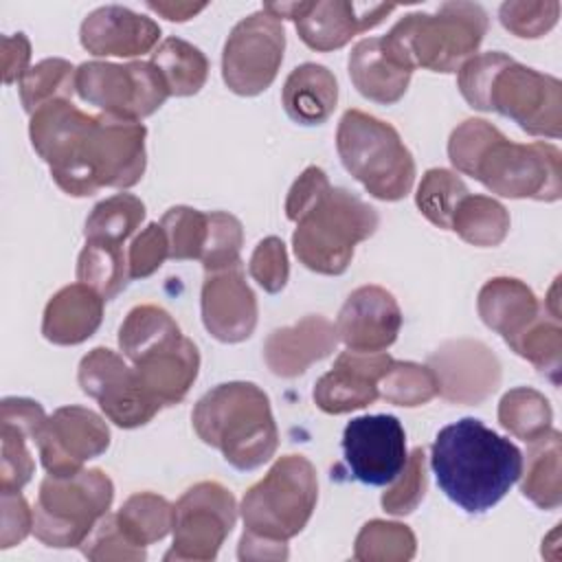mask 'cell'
I'll use <instances>...</instances> for the list:
<instances>
[{"instance_id":"cell-1","label":"cell","mask_w":562,"mask_h":562,"mask_svg":"<svg viewBox=\"0 0 562 562\" xmlns=\"http://www.w3.org/2000/svg\"><path fill=\"white\" fill-rule=\"evenodd\" d=\"M29 136L57 187L72 198L105 187L130 189L145 173L147 130L140 121L92 116L70 99H53L31 114Z\"/></svg>"},{"instance_id":"cell-2","label":"cell","mask_w":562,"mask_h":562,"mask_svg":"<svg viewBox=\"0 0 562 562\" xmlns=\"http://www.w3.org/2000/svg\"><path fill=\"white\" fill-rule=\"evenodd\" d=\"M452 167L501 198L555 202L562 195L560 149L551 143H514L483 119H468L448 140Z\"/></svg>"},{"instance_id":"cell-3","label":"cell","mask_w":562,"mask_h":562,"mask_svg":"<svg viewBox=\"0 0 562 562\" xmlns=\"http://www.w3.org/2000/svg\"><path fill=\"white\" fill-rule=\"evenodd\" d=\"M439 490L463 512L492 509L520 479L522 452L481 419L463 417L443 426L430 448Z\"/></svg>"},{"instance_id":"cell-4","label":"cell","mask_w":562,"mask_h":562,"mask_svg":"<svg viewBox=\"0 0 562 562\" xmlns=\"http://www.w3.org/2000/svg\"><path fill=\"white\" fill-rule=\"evenodd\" d=\"M457 83L474 110L498 112L531 136L560 138L562 86L555 77L490 50L470 57L459 68Z\"/></svg>"},{"instance_id":"cell-5","label":"cell","mask_w":562,"mask_h":562,"mask_svg":"<svg viewBox=\"0 0 562 562\" xmlns=\"http://www.w3.org/2000/svg\"><path fill=\"white\" fill-rule=\"evenodd\" d=\"M191 422L206 446L244 472L270 461L279 446L270 400L252 382L217 384L198 400Z\"/></svg>"},{"instance_id":"cell-6","label":"cell","mask_w":562,"mask_h":562,"mask_svg":"<svg viewBox=\"0 0 562 562\" xmlns=\"http://www.w3.org/2000/svg\"><path fill=\"white\" fill-rule=\"evenodd\" d=\"M119 347L143 389L160 404H180L193 386L200 353L171 314L158 305H136L119 327Z\"/></svg>"},{"instance_id":"cell-7","label":"cell","mask_w":562,"mask_h":562,"mask_svg":"<svg viewBox=\"0 0 562 562\" xmlns=\"http://www.w3.org/2000/svg\"><path fill=\"white\" fill-rule=\"evenodd\" d=\"M487 33V13L474 2H443L435 13L404 15L382 40L406 68L457 72Z\"/></svg>"},{"instance_id":"cell-8","label":"cell","mask_w":562,"mask_h":562,"mask_svg":"<svg viewBox=\"0 0 562 562\" xmlns=\"http://www.w3.org/2000/svg\"><path fill=\"white\" fill-rule=\"evenodd\" d=\"M292 246L299 261L318 274H342L360 241L369 239L380 215L347 189L329 187L296 222Z\"/></svg>"},{"instance_id":"cell-9","label":"cell","mask_w":562,"mask_h":562,"mask_svg":"<svg viewBox=\"0 0 562 562\" xmlns=\"http://www.w3.org/2000/svg\"><path fill=\"white\" fill-rule=\"evenodd\" d=\"M345 169L378 200L397 202L415 182V160L397 130L362 110H347L336 130Z\"/></svg>"},{"instance_id":"cell-10","label":"cell","mask_w":562,"mask_h":562,"mask_svg":"<svg viewBox=\"0 0 562 562\" xmlns=\"http://www.w3.org/2000/svg\"><path fill=\"white\" fill-rule=\"evenodd\" d=\"M318 501L316 470L303 454H285L241 498L244 533L288 542L310 522Z\"/></svg>"},{"instance_id":"cell-11","label":"cell","mask_w":562,"mask_h":562,"mask_svg":"<svg viewBox=\"0 0 562 562\" xmlns=\"http://www.w3.org/2000/svg\"><path fill=\"white\" fill-rule=\"evenodd\" d=\"M114 485L103 470H79L70 476H46L33 509V533L55 549L81 547L108 514Z\"/></svg>"},{"instance_id":"cell-12","label":"cell","mask_w":562,"mask_h":562,"mask_svg":"<svg viewBox=\"0 0 562 562\" xmlns=\"http://www.w3.org/2000/svg\"><path fill=\"white\" fill-rule=\"evenodd\" d=\"M75 92L101 112L130 121L154 114L171 97L151 61H83L75 70Z\"/></svg>"},{"instance_id":"cell-13","label":"cell","mask_w":562,"mask_h":562,"mask_svg":"<svg viewBox=\"0 0 562 562\" xmlns=\"http://www.w3.org/2000/svg\"><path fill=\"white\" fill-rule=\"evenodd\" d=\"M283 48V24L263 9L237 22L222 53V79L228 90L255 97L270 88L281 68Z\"/></svg>"},{"instance_id":"cell-14","label":"cell","mask_w":562,"mask_h":562,"mask_svg":"<svg viewBox=\"0 0 562 562\" xmlns=\"http://www.w3.org/2000/svg\"><path fill=\"white\" fill-rule=\"evenodd\" d=\"M173 544L165 560H213L237 520L235 496L215 481L189 487L173 505Z\"/></svg>"},{"instance_id":"cell-15","label":"cell","mask_w":562,"mask_h":562,"mask_svg":"<svg viewBox=\"0 0 562 562\" xmlns=\"http://www.w3.org/2000/svg\"><path fill=\"white\" fill-rule=\"evenodd\" d=\"M79 386L97 400L105 417L119 428H138L162 408L140 384L134 367L108 347H94L81 358L77 371Z\"/></svg>"},{"instance_id":"cell-16","label":"cell","mask_w":562,"mask_h":562,"mask_svg":"<svg viewBox=\"0 0 562 562\" xmlns=\"http://www.w3.org/2000/svg\"><path fill=\"white\" fill-rule=\"evenodd\" d=\"M395 9V4H358L347 0L263 4V11L277 20H292L299 37L318 53L342 48L353 35L378 26Z\"/></svg>"},{"instance_id":"cell-17","label":"cell","mask_w":562,"mask_h":562,"mask_svg":"<svg viewBox=\"0 0 562 562\" xmlns=\"http://www.w3.org/2000/svg\"><path fill=\"white\" fill-rule=\"evenodd\" d=\"M342 454L351 479L389 485L406 465V432L395 415L353 417L342 432Z\"/></svg>"},{"instance_id":"cell-18","label":"cell","mask_w":562,"mask_h":562,"mask_svg":"<svg viewBox=\"0 0 562 562\" xmlns=\"http://www.w3.org/2000/svg\"><path fill=\"white\" fill-rule=\"evenodd\" d=\"M35 446L50 476H70L108 450L110 428L90 408L61 406L46 419Z\"/></svg>"},{"instance_id":"cell-19","label":"cell","mask_w":562,"mask_h":562,"mask_svg":"<svg viewBox=\"0 0 562 562\" xmlns=\"http://www.w3.org/2000/svg\"><path fill=\"white\" fill-rule=\"evenodd\" d=\"M439 395L454 404H481L501 384L498 358L487 345L470 338L448 340L428 356Z\"/></svg>"},{"instance_id":"cell-20","label":"cell","mask_w":562,"mask_h":562,"mask_svg":"<svg viewBox=\"0 0 562 562\" xmlns=\"http://www.w3.org/2000/svg\"><path fill=\"white\" fill-rule=\"evenodd\" d=\"M393 358L386 351H342L334 367L318 378L314 402L323 413L342 415L371 406L380 400L378 382L389 371Z\"/></svg>"},{"instance_id":"cell-21","label":"cell","mask_w":562,"mask_h":562,"mask_svg":"<svg viewBox=\"0 0 562 562\" xmlns=\"http://www.w3.org/2000/svg\"><path fill=\"white\" fill-rule=\"evenodd\" d=\"M338 340L351 351H384L397 340L402 310L395 296L380 285L356 288L336 318Z\"/></svg>"},{"instance_id":"cell-22","label":"cell","mask_w":562,"mask_h":562,"mask_svg":"<svg viewBox=\"0 0 562 562\" xmlns=\"http://www.w3.org/2000/svg\"><path fill=\"white\" fill-rule=\"evenodd\" d=\"M202 323L220 342H241L257 325V299L244 277V266L206 272L202 283Z\"/></svg>"},{"instance_id":"cell-23","label":"cell","mask_w":562,"mask_h":562,"mask_svg":"<svg viewBox=\"0 0 562 562\" xmlns=\"http://www.w3.org/2000/svg\"><path fill=\"white\" fill-rule=\"evenodd\" d=\"M79 40L94 57H136L158 44L160 26L127 7L105 4L86 15Z\"/></svg>"},{"instance_id":"cell-24","label":"cell","mask_w":562,"mask_h":562,"mask_svg":"<svg viewBox=\"0 0 562 562\" xmlns=\"http://www.w3.org/2000/svg\"><path fill=\"white\" fill-rule=\"evenodd\" d=\"M338 345L336 325L321 316L307 314L299 323L274 329L263 342V360L279 378H296L316 360L327 358Z\"/></svg>"},{"instance_id":"cell-25","label":"cell","mask_w":562,"mask_h":562,"mask_svg":"<svg viewBox=\"0 0 562 562\" xmlns=\"http://www.w3.org/2000/svg\"><path fill=\"white\" fill-rule=\"evenodd\" d=\"M44 408L29 397H4L0 406V492H20L35 472L29 441H37L46 424Z\"/></svg>"},{"instance_id":"cell-26","label":"cell","mask_w":562,"mask_h":562,"mask_svg":"<svg viewBox=\"0 0 562 562\" xmlns=\"http://www.w3.org/2000/svg\"><path fill=\"white\" fill-rule=\"evenodd\" d=\"M349 77L364 99L391 105L408 90L413 70L391 55L382 37H367L349 53Z\"/></svg>"},{"instance_id":"cell-27","label":"cell","mask_w":562,"mask_h":562,"mask_svg":"<svg viewBox=\"0 0 562 562\" xmlns=\"http://www.w3.org/2000/svg\"><path fill=\"white\" fill-rule=\"evenodd\" d=\"M103 296L86 283L61 288L46 303L42 334L53 345H79L88 340L101 325Z\"/></svg>"},{"instance_id":"cell-28","label":"cell","mask_w":562,"mask_h":562,"mask_svg":"<svg viewBox=\"0 0 562 562\" xmlns=\"http://www.w3.org/2000/svg\"><path fill=\"white\" fill-rule=\"evenodd\" d=\"M476 307L481 321L512 345L536 321L542 303L522 281L496 277L481 288Z\"/></svg>"},{"instance_id":"cell-29","label":"cell","mask_w":562,"mask_h":562,"mask_svg":"<svg viewBox=\"0 0 562 562\" xmlns=\"http://www.w3.org/2000/svg\"><path fill=\"white\" fill-rule=\"evenodd\" d=\"M285 114L299 125L325 123L338 103V83L334 72L314 61L296 66L281 90Z\"/></svg>"},{"instance_id":"cell-30","label":"cell","mask_w":562,"mask_h":562,"mask_svg":"<svg viewBox=\"0 0 562 562\" xmlns=\"http://www.w3.org/2000/svg\"><path fill=\"white\" fill-rule=\"evenodd\" d=\"M560 457L562 441L558 430H549L542 437L529 441L527 472L522 476V496L540 509H558L562 503L560 483Z\"/></svg>"},{"instance_id":"cell-31","label":"cell","mask_w":562,"mask_h":562,"mask_svg":"<svg viewBox=\"0 0 562 562\" xmlns=\"http://www.w3.org/2000/svg\"><path fill=\"white\" fill-rule=\"evenodd\" d=\"M114 518L127 540L145 549L147 544L162 540L173 529L176 509L167 498L154 492H138L121 505Z\"/></svg>"},{"instance_id":"cell-32","label":"cell","mask_w":562,"mask_h":562,"mask_svg":"<svg viewBox=\"0 0 562 562\" xmlns=\"http://www.w3.org/2000/svg\"><path fill=\"white\" fill-rule=\"evenodd\" d=\"M149 61L160 70L173 97H191L206 83L209 61L204 53L180 37H167Z\"/></svg>"},{"instance_id":"cell-33","label":"cell","mask_w":562,"mask_h":562,"mask_svg":"<svg viewBox=\"0 0 562 562\" xmlns=\"http://www.w3.org/2000/svg\"><path fill=\"white\" fill-rule=\"evenodd\" d=\"M450 231H454L463 241L472 246L492 248L503 244L507 237L509 213L494 198L468 193L452 215Z\"/></svg>"},{"instance_id":"cell-34","label":"cell","mask_w":562,"mask_h":562,"mask_svg":"<svg viewBox=\"0 0 562 562\" xmlns=\"http://www.w3.org/2000/svg\"><path fill=\"white\" fill-rule=\"evenodd\" d=\"M520 358L529 360L542 375L551 380V384H560V367H562V327L560 314H553L542 303L536 321L509 345Z\"/></svg>"},{"instance_id":"cell-35","label":"cell","mask_w":562,"mask_h":562,"mask_svg":"<svg viewBox=\"0 0 562 562\" xmlns=\"http://www.w3.org/2000/svg\"><path fill=\"white\" fill-rule=\"evenodd\" d=\"M145 220V204L132 193H116L101 200L86 220V241L123 246Z\"/></svg>"},{"instance_id":"cell-36","label":"cell","mask_w":562,"mask_h":562,"mask_svg":"<svg viewBox=\"0 0 562 562\" xmlns=\"http://www.w3.org/2000/svg\"><path fill=\"white\" fill-rule=\"evenodd\" d=\"M77 281L90 285L105 301L121 294L132 281L125 248L101 241H86L77 261Z\"/></svg>"},{"instance_id":"cell-37","label":"cell","mask_w":562,"mask_h":562,"mask_svg":"<svg viewBox=\"0 0 562 562\" xmlns=\"http://www.w3.org/2000/svg\"><path fill=\"white\" fill-rule=\"evenodd\" d=\"M553 411L549 400L529 386L512 389L498 404L501 426L522 441H533L551 430Z\"/></svg>"},{"instance_id":"cell-38","label":"cell","mask_w":562,"mask_h":562,"mask_svg":"<svg viewBox=\"0 0 562 562\" xmlns=\"http://www.w3.org/2000/svg\"><path fill=\"white\" fill-rule=\"evenodd\" d=\"M468 193L465 182L457 173L435 167L424 173L415 193V204L430 224L450 231L452 215Z\"/></svg>"},{"instance_id":"cell-39","label":"cell","mask_w":562,"mask_h":562,"mask_svg":"<svg viewBox=\"0 0 562 562\" xmlns=\"http://www.w3.org/2000/svg\"><path fill=\"white\" fill-rule=\"evenodd\" d=\"M415 549V533L406 525L369 520L356 536L353 558L360 562H406Z\"/></svg>"},{"instance_id":"cell-40","label":"cell","mask_w":562,"mask_h":562,"mask_svg":"<svg viewBox=\"0 0 562 562\" xmlns=\"http://www.w3.org/2000/svg\"><path fill=\"white\" fill-rule=\"evenodd\" d=\"M75 70L70 61L42 59L20 81V101L29 114L53 99H70L75 92Z\"/></svg>"},{"instance_id":"cell-41","label":"cell","mask_w":562,"mask_h":562,"mask_svg":"<svg viewBox=\"0 0 562 562\" xmlns=\"http://www.w3.org/2000/svg\"><path fill=\"white\" fill-rule=\"evenodd\" d=\"M380 397L395 406H422L439 395L437 378L428 364L393 360L378 382Z\"/></svg>"},{"instance_id":"cell-42","label":"cell","mask_w":562,"mask_h":562,"mask_svg":"<svg viewBox=\"0 0 562 562\" xmlns=\"http://www.w3.org/2000/svg\"><path fill=\"white\" fill-rule=\"evenodd\" d=\"M160 226L169 241V259H202L209 239V213L191 206H171Z\"/></svg>"},{"instance_id":"cell-43","label":"cell","mask_w":562,"mask_h":562,"mask_svg":"<svg viewBox=\"0 0 562 562\" xmlns=\"http://www.w3.org/2000/svg\"><path fill=\"white\" fill-rule=\"evenodd\" d=\"M244 244L241 222L226 211L209 213V239L202 252V266L206 272L226 270L239 266V250Z\"/></svg>"},{"instance_id":"cell-44","label":"cell","mask_w":562,"mask_h":562,"mask_svg":"<svg viewBox=\"0 0 562 562\" xmlns=\"http://www.w3.org/2000/svg\"><path fill=\"white\" fill-rule=\"evenodd\" d=\"M400 481L382 494V507L386 514L393 516H406L422 503L426 494V452L424 448H415L404 470L397 476Z\"/></svg>"},{"instance_id":"cell-45","label":"cell","mask_w":562,"mask_h":562,"mask_svg":"<svg viewBox=\"0 0 562 562\" xmlns=\"http://www.w3.org/2000/svg\"><path fill=\"white\" fill-rule=\"evenodd\" d=\"M501 24L516 37H542L560 15V2H505L498 9Z\"/></svg>"},{"instance_id":"cell-46","label":"cell","mask_w":562,"mask_h":562,"mask_svg":"<svg viewBox=\"0 0 562 562\" xmlns=\"http://www.w3.org/2000/svg\"><path fill=\"white\" fill-rule=\"evenodd\" d=\"M81 551L88 560H145V549L132 544L121 531L114 514H105L90 536L83 540Z\"/></svg>"},{"instance_id":"cell-47","label":"cell","mask_w":562,"mask_h":562,"mask_svg":"<svg viewBox=\"0 0 562 562\" xmlns=\"http://www.w3.org/2000/svg\"><path fill=\"white\" fill-rule=\"evenodd\" d=\"M248 272L268 294L281 292L290 277L288 252L283 241L274 235L261 239L252 250Z\"/></svg>"},{"instance_id":"cell-48","label":"cell","mask_w":562,"mask_h":562,"mask_svg":"<svg viewBox=\"0 0 562 562\" xmlns=\"http://www.w3.org/2000/svg\"><path fill=\"white\" fill-rule=\"evenodd\" d=\"M165 259H169V241L158 222L147 224L127 248L130 279H145L154 274Z\"/></svg>"},{"instance_id":"cell-49","label":"cell","mask_w":562,"mask_h":562,"mask_svg":"<svg viewBox=\"0 0 562 562\" xmlns=\"http://www.w3.org/2000/svg\"><path fill=\"white\" fill-rule=\"evenodd\" d=\"M2 498V533L0 547L20 544L33 531V512L20 492H0Z\"/></svg>"},{"instance_id":"cell-50","label":"cell","mask_w":562,"mask_h":562,"mask_svg":"<svg viewBox=\"0 0 562 562\" xmlns=\"http://www.w3.org/2000/svg\"><path fill=\"white\" fill-rule=\"evenodd\" d=\"M329 187L331 184L321 167H316V165L307 167L288 191V200H285L288 220L296 222Z\"/></svg>"},{"instance_id":"cell-51","label":"cell","mask_w":562,"mask_h":562,"mask_svg":"<svg viewBox=\"0 0 562 562\" xmlns=\"http://www.w3.org/2000/svg\"><path fill=\"white\" fill-rule=\"evenodd\" d=\"M31 44L24 33H13L2 37V79L7 86L22 81L29 72Z\"/></svg>"},{"instance_id":"cell-52","label":"cell","mask_w":562,"mask_h":562,"mask_svg":"<svg viewBox=\"0 0 562 562\" xmlns=\"http://www.w3.org/2000/svg\"><path fill=\"white\" fill-rule=\"evenodd\" d=\"M147 9L160 13L162 18L171 22H187L202 9H206L204 2H147Z\"/></svg>"}]
</instances>
